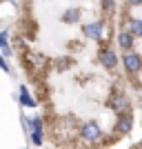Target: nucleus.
Returning a JSON list of instances; mask_svg holds the SVG:
<instances>
[{"label":"nucleus","mask_w":142,"mask_h":149,"mask_svg":"<svg viewBox=\"0 0 142 149\" xmlns=\"http://www.w3.org/2000/svg\"><path fill=\"white\" fill-rule=\"evenodd\" d=\"M82 138H85L87 143H96V140H100L102 138V129H100L96 123H87V125H82Z\"/></svg>","instance_id":"obj_1"},{"label":"nucleus","mask_w":142,"mask_h":149,"mask_svg":"<svg viewBox=\"0 0 142 149\" xmlns=\"http://www.w3.org/2000/svg\"><path fill=\"white\" fill-rule=\"evenodd\" d=\"M122 62H124V69H127L129 74H138L142 69V58L138 56V54H124Z\"/></svg>","instance_id":"obj_2"},{"label":"nucleus","mask_w":142,"mask_h":149,"mask_svg":"<svg viewBox=\"0 0 142 149\" xmlns=\"http://www.w3.org/2000/svg\"><path fill=\"white\" fill-rule=\"evenodd\" d=\"M109 107H111L116 113H124L127 111V107H129V100L124 93H113L111 100H109Z\"/></svg>","instance_id":"obj_3"},{"label":"nucleus","mask_w":142,"mask_h":149,"mask_svg":"<svg viewBox=\"0 0 142 149\" xmlns=\"http://www.w3.org/2000/svg\"><path fill=\"white\" fill-rule=\"evenodd\" d=\"M31 140L36 145H42V120H40V116H33V120H31Z\"/></svg>","instance_id":"obj_4"},{"label":"nucleus","mask_w":142,"mask_h":149,"mask_svg":"<svg viewBox=\"0 0 142 149\" xmlns=\"http://www.w3.org/2000/svg\"><path fill=\"white\" fill-rule=\"evenodd\" d=\"M87 38H91V40H100L102 38V22H89V25L82 27Z\"/></svg>","instance_id":"obj_5"},{"label":"nucleus","mask_w":142,"mask_h":149,"mask_svg":"<svg viewBox=\"0 0 142 149\" xmlns=\"http://www.w3.org/2000/svg\"><path fill=\"white\" fill-rule=\"evenodd\" d=\"M100 62H102L107 69H113L118 65V58H116V54H113L111 49H102L100 51Z\"/></svg>","instance_id":"obj_6"},{"label":"nucleus","mask_w":142,"mask_h":149,"mask_svg":"<svg viewBox=\"0 0 142 149\" xmlns=\"http://www.w3.org/2000/svg\"><path fill=\"white\" fill-rule=\"evenodd\" d=\"M118 45H120V49H124L127 54H131V47H133V36H131L129 31H122V33L118 36Z\"/></svg>","instance_id":"obj_7"},{"label":"nucleus","mask_w":142,"mask_h":149,"mask_svg":"<svg viewBox=\"0 0 142 149\" xmlns=\"http://www.w3.org/2000/svg\"><path fill=\"white\" fill-rule=\"evenodd\" d=\"M20 102L25 107H31V109H36V98H31V93H29V89L25 87V85H20Z\"/></svg>","instance_id":"obj_8"},{"label":"nucleus","mask_w":142,"mask_h":149,"mask_svg":"<svg viewBox=\"0 0 142 149\" xmlns=\"http://www.w3.org/2000/svg\"><path fill=\"white\" fill-rule=\"evenodd\" d=\"M131 125H133V118L127 113V116H122L120 123H118V131H120V134H129V131H131Z\"/></svg>","instance_id":"obj_9"},{"label":"nucleus","mask_w":142,"mask_h":149,"mask_svg":"<svg viewBox=\"0 0 142 149\" xmlns=\"http://www.w3.org/2000/svg\"><path fill=\"white\" fill-rule=\"evenodd\" d=\"M129 33L131 36H142V20H138V18L129 20Z\"/></svg>","instance_id":"obj_10"},{"label":"nucleus","mask_w":142,"mask_h":149,"mask_svg":"<svg viewBox=\"0 0 142 149\" xmlns=\"http://www.w3.org/2000/svg\"><path fill=\"white\" fill-rule=\"evenodd\" d=\"M80 18V9H67V11L62 13V20H64V22H76V20Z\"/></svg>","instance_id":"obj_11"},{"label":"nucleus","mask_w":142,"mask_h":149,"mask_svg":"<svg viewBox=\"0 0 142 149\" xmlns=\"http://www.w3.org/2000/svg\"><path fill=\"white\" fill-rule=\"evenodd\" d=\"M0 49H2V54H5V56H9V54H11L9 45H7V31H0Z\"/></svg>","instance_id":"obj_12"},{"label":"nucleus","mask_w":142,"mask_h":149,"mask_svg":"<svg viewBox=\"0 0 142 149\" xmlns=\"http://www.w3.org/2000/svg\"><path fill=\"white\" fill-rule=\"evenodd\" d=\"M0 69H2V71H9V65H7L5 56H0Z\"/></svg>","instance_id":"obj_13"},{"label":"nucleus","mask_w":142,"mask_h":149,"mask_svg":"<svg viewBox=\"0 0 142 149\" xmlns=\"http://www.w3.org/2000/svg\"><path fill=\"white\" fill-rule=\"evenodd\" d=\"M113 5H116V0H102V7H105V9H111Z\"/></svg>","instance_id":"obj_14"},{"label":"nucleus","mask_w":142,"mask_h":149,"mask_svg":"<svg viewBox=\"0 0 142 149\" xmlns=\"http://www.w3.org/2000/svg\"><path fill=\"white\" fill-rule=\"evenodd\" d=\"M131 7H138V5H142V0H127Z\"/></svg>","instance_id":"obj_15"},{"label":"nucleus","mask_w":142,"mask_h":149,"mask_svg":"<svg viewBox=\"0 0 142 149\" xmlns=\"http://www.w3.org/2000/svg\"><path fill=\"white\" fill-rule=\"evenodd\" d=\"M140 93H142V89H140Z\"/></svg>","instance_id":"obj_16"}]
</instances>
